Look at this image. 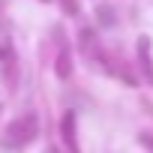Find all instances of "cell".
Here are the masks:
<instances>
[{"label":"cell","instance_id":"6da1fadb","mask_svg":"<svg viewBox=\"0 0 153 153\" xmlns=\"http://www.w3.org/2000/svg\"><path fill=\"white\" fill-rule=\"evenodd\" d=\"M33 135H36V117H30V114L18 117V120H15V123H9V126H6V132H3L6 144H24V141H30Z\"/></svg>","mask_w":153,"mask_h":153}]
</instances>
